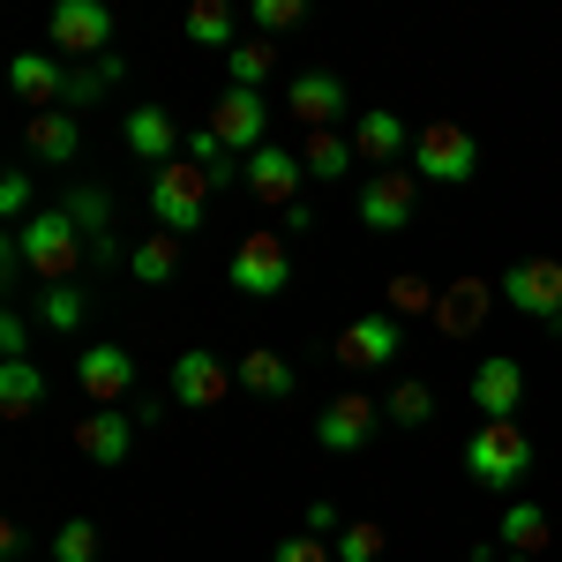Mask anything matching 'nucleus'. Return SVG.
<instances>
[{"label":"nucleus","mask_w":562,"mask_h":562,"mask_svg":"<svg viewBox=\"0 0 562 562\" xmlns=\"http://www.w3.org/2000/svg\"><path fill=\"white\" fill-rule=\"evenodd\" d=\"M76 450H83L90 465H121L135 450V420L121 405H90V420H76Z\"/></svg>","instance_id":"obj_18"},{"label":"nucleus","mask_w":562,"mask_h":562,"mask_svg":"<svg viewBox=\"0 0 562 562\" xmlns=\"http://www.w3.org/2000/svg\"><path fill=\"white\" fill-rule=\"evenodd\" d=\"M128 150L135 158H143V166H150V173H166V166H180V150H188V135L173 128V113H166V105H135L128 113Z\"/></svg>","instance_id":"obj_12"},{"label":"nucleus","mask_w":562,"mask_h":562,"mask_svg":"<svg viewBox=\"0 0 562 562\" xmlns=\"http://www.w3.org/2000/svg\"><path fill=\"white\" fill-rule=\"evenodd\" d=\"M368 435H375V405H368V397H338V405L315 420V442H323V450H360Z\"/></svg>","instance_id":"obj_22"},{"label":"nucleus","mask_w":562,"mask_h":562,"mask_svg":"<svg viewBox=\"0 0 562 562\" xmlns=\"http://www.w3.org/2000/svg\"><path fill=\"white\" fill-rule=\"evenodd\" d=\"M301 15H307L301 0H256V23H262V31H293Z\"/></svg>","instance_id":"obj_40"},{"label":"nucleus","mask_w":562,"mask_h":562,"mask_svg":"<svg viewBox=\"0 0 562 562\" xmlns=\"http://www.w3.org/2000/svg\"><path fill=\"white\" fill-rule=\"evenodd\" d=\"M352 158H360V150H352V135H338V128H315V135H307V150H301V166L315 180H346Z\"/></svg>","instance_id":"obj_26"},{"label":"nucleus","mask_w":562,"mask_h":562,"mask_svg":"<svg viewBox=\"0 0 562 562\" xmlns=\"http://www.w3.org/2000/svg\"><path fill=\"white\" fill-rule=\"evenodd\" d=\"M76 383H83L90 405H121V397L135 390L128 346H83V360H76Z\"/></svg>","instance_id":"obj_14"},{"label":"nucleus","mask_w":562,"mask_h":562,"mask_svg":"<svg viewBox=\"0 0 562 562\" xmlns=\"http://www.w3.org/2000/svg\"><path fill=\"white\" fill-rule=\"evenodd\" d=\"M413 173L420 180H442V188H465L480 173V143L458 121H428V128L413 135Z\"/></svg>","instance_id":"obj_4"},{"label":"nucleus","mask_w":562,"mask_h":562,"mask_svg":"<svg viewBox=\"0 0 562 562\" xmlns=\"http://www.w3.org/2000/svg\"><path fill=\"white\" fill-rule=\"evenodd\" d=\"M225 68H233V90H262L270 68H278V53H270V38H240L225 53Z\"/></svg>","instance_id":"obj_31"},{"label":"nucleus","mask_w":562,"mask_h":562,"mask_svg":"<svg viewBox=\"0 0 562 562\" xmlns=\"http://www.w3.org/2000/svg\"><path fill=\"white\" fill-rule=\"evenodd\" d=\"M0 352H8V360H31V315H23V307L0 315Z\"/></svg>","instance_id":"obj_39"},{"label":"nucleus","mask_w":562,"mask_h":562,"mask_svg":"<svg viewBox=\"0 0 562 562\" xmlns=\"http://www.w3.org/2000/svg\"><path fill=\"white\" fill-rule=\"evenodd\" d=\"M240 383L256 397H293V368H285V352L256 346V352H240Z\"/></svg>","instance_id":"obj_28"},{"label":"nucleus","mask_w":562,"mask_h":562,"mask_svg":"<svg viewBox=\"0 0 562 562\" xmlns=\"http://www.w3.org/2000/svg\"><path fill=\"white\" fill-rule=\"evenodd\" d=\"M121 76H128V60H113V53H105V60H90V68H76V76H68V98H60V105L76 113V105H90V98H105Z\"/></svg>","instance_id":"obj_32"},{"label":"nucleus","mask_w":562,"mask_h":562,"mask_svg":"<svg viewBox=\"0 0 562 562\" xmlns=\"http://www.w3.org/2000/svg\"><path fill=\"white\" fill-rule=\"evenodd\" d=\"M211 188L217 180L203 166H166V173H150V211H158V233H203V217H211Z\"/></svg>","instance_id":"obj_3"},{"label":"nucleus","mask_w":562,"mask_h":562,"mask_svg":"<svg viewBox=\"0 0 562 562\" xmlns=\"http://www.w3.org/2000/svg\"><path fill=\"white\" fill-rule=\"evenodd\" d=\"M0 256H8V278L38 270L45 285H68V278H76V262H83L90 248H83V225L60 211V203H45L31 225H15V233H8V248H0Z\"/></svg>","instance_id":"obj_1"},{"label":"nucleus","mask_w":562,"mask_h":562,"mask_svg":"<svg viewBox=\"0 0 562 562\" xmlns=\"http://www.w3.org/2000/svg\"><path fill=\"white\" fill-rule=\"evenodd\" d=\"M38 405H45L38 360H0V420H31Z\"/></svg>","instance_id":"obj_23"},{"label":"nucleus","mask_w":562,"mask_h":562,"mask_svg":"<svg viewBox=\"0 0 562 562\" xmlns=\"http://www.w3.org/2000/svg\"><path fill=\"white\" fill-rule=\"evenodd\" d=\"M465 473H473L480 487H518V480L532 473V435H525L518 420H480L473 442H465Z\"/></svg>","instance_id":"obj_2"},{"label":"nucleus","mask_w":562,"mask_h":562,"mask_svg":"<svg viewBox=\"0 0 562 562\" xmlns=\"http://www.w3.org/2000/svg\"><path fill=\"white\" fill-rule=\"evenodd\" d=\"M285 113H293L307 135L330 128V121H346V83H338V76H293V83H285Z\"/></svg>","instance_id":"obj_19"},{"label":"nucleus","mask_w":562,"mask_h":562,"mask_svg":"<svg viewBox=\"0 0 562 562\" xmlns=\"http://www.w3.org/2000/svg\"><path fill=\"white\" fill-rule=\"evenodd\" d=\"M285 285H293V256H285V240H278V233H248V240L233 248V293L270 301V293H285Z\"/></svg>","instance_id":"obj_6"},{"label":"nucleus","mask_w":562,"mask_h":562,"mask_svg":"<svg viewBox=\"0 0 562 562\" xmlns=\"http://www.w3.org/2000/svg\"><path fill=\"white\" fill-rule=\"evenodd\" d=\"M428 413H435V390L428 383H397V390H390V420H397V428H420Z\"/></svg>","instance_id":"obj_37"},{"label":"nucleus","mask_w":562,"mask_h":562,"mask_svg":"<svg viewBox=\"0 0 562 562\" xmlns=\"http://www.w3.org/2000/svg\"><path fill=\"white\" fill-rule=\"evenodd\" d=\"M0 217H8V233L38 217V180L31 173H0Z\"/></svg>","instance_id":"obj_35"},{"label":"nucleus","mask_w":562,"mask_h":562,"mask_svg":"<svg viewBox=\"0 0 562 562\" xmlns=\"http://www.w3.org/2000/svg\"><path fill=\"white\" fill-rule=\"evenodd\" d=\"M473 405H480V420H518V405H525V360H510V352L480 360V368H473Z\"/></svg>","instance_id":"obj_13"},{"label":"nucleus","mask_w":562,"mask_h":562,"mask_svg":"<svg viewBox=\"0 0 562 562\" xmlns=\"http://www.w3.org/2000/svg\"><path fill=\"white\" fill-rule=\"evenodd\" d=\"M8 83H15V98H23L31 113H53V105L68 98L60 60H45V53H15V60H8Z\"/></svg>","instance_id":"obj_21"},{"label":"nucleus","mask_w":562,"mask_h":562,"mask_svg":"<svg viewBox=\"0 0 562 562\" xmlns=\"http://www.w3.org/2000/svg\"><path fill=\"white\" fill-rule=\"evenodd\" d=\"M503 301L518 307V315H532V323H548L562 338V262L555 256H518L503 270Z\"/></svg>","instance_id":"obj_5"},{"label":"nucleus","mask_w":562,"mask_h":562,"mask_svg":"<svg viewBox=\"0 0 562 562\" xmlns=\"http://www.w3.org/2000/svg\"><path fill=\"white\" fill-rule=\"evenodd\" d=\"M510 562H532V555H510Z\"/></svg>","instance_id":"obj_42"},{"label":"nucleus","mask_w":562,"mask_h":562,"mask_svg":"<svg viewBox=\"0 0 562 562\" xmlns=\"http://www.w3.org/2000/svg\"><path fill=\"white\" fill-rule=\"evenodd\" d=\"M45 31H53V45H60V53L105 60V53H113V8H105V0H60Z\"/></svg>","instance_id":"obj_7"},{"label":"nucleus","mask_w":562,"mask_h":562,"mask_svg":"<svg viewBox=\"0 0 562 562\" xmlns=\"http://www.w3.org/2000/svg\"><path fill=\"white\" fill-rule=\"evenodd\" d=\"M330 548H338V562H383V548H390V532L375 518H352L346 532H338V540H330Z\"/></svg>","instance_id":"obj_34"},{"label":"nucleus","mask_w":562,"mask_h":562,"mask_svg":"<svg viewBox=\"0 0 562 562\" xmlns=\"http://www.w3.org/2000/svg\"><path fill=\"white\" fill-rule=\"evenodd\" d=\"M38 323L53 330V338H76V330L90 323V293L76 285V278H68V285H45L38 293Z\"/></svg>","instance_id":"obj_25"},{"label":"nucleus","mask_w":562,"mask_h":562,"mask_svg":"<svg viewBox=\"0 0 562 562\" xmlns=\"http://www.w3.org/2000/svg\"><path fill=\"white\" fill-rule=\"evenodd\" d=\"M23 143H31V158H45V166H76V158H83V121H76L68 105H53V113H31Z\"/></svg>","instance_id":"obj_20"},{"label":"nucleus","mask_w":562,"mask_h":562,"mask_svg":"<svg viewBox=\"0 0 562 562\" xmlns=\"http://www.w3.org/2000/svg\"><path fill=\"white\" fill-rule=\"evenodd\" d=\"M383 301H390V315H435V301H442V293H435L420 270H397V278L383 285Z\"/></svg>","instance_id":"obj_33"},{"label":"nucleus","mask_w":562,"mask_h":562,"mask_svg":"<svg viewBox=\"0 0 562 562\" xmlns=\"http://www.w3.org/2000/svg\"><path fill=\"white\" fill-rule=\"evenodd\" d=\"M128 270L143 278V285H166L180 270V233H150V240H135L128 248Z\"/></svg>","instance_id":"obj_27"},{"label":"nucleus","mask_w":562,"mask_h":562,"mask_svg":"<svg viewBox=\"0 0 562 562\" xmlns=\"http://www.w3.org/2000/svg\"><path fill=\"white\" fill-rule=\"evenodd\" d=\"M548 532H555V525H548L540 503H510V510H503V540H510V555H540Z\"/></svg>","instance_id":"obj_30"},{"label":"nucleus","mask_w":562,"mask_h":562,"mask_svg":"<svg viewBox=\"0 0 562 562\" xmlns=\"http://www.w3.org/2000/svg\"><path fill=\"white\" fill-rule=\"evenodd\" d=\"M53 562H98V525L68 518L60 532H53Z\"/></svg>","instance_id":"obj_36"},{"label":"nucleus","mask_w":562,"mask_h":562,"mask_svg":"<svg viewBox=\"0 0 562 562\" xmlns=\"http://www.w3.org/2000/svg\"><path fill=\"white\" fill-rule=\"evenodd\" d=\"M307 532H338V510L330 503H307Z\"/></svg>","instance_id":"obj_41"},{"label":"nucleus","mask_w":562,"mask_h":562,"mask_svg":"<svg viewBox=\"0 0 562 562\" xmlns=\"http://www.w3.org/2000/svg\"><path fill=\"white\" fill-rule=\"evenodd\" d=\"M60 211L76 217V225H83V248L98 262H128V248H121V233H113V188H68V195H60Z\"/></svg>","instance_id":"obj_8"},{"label":"nucleus","mask_w":562,"mask_h":562,"mask_svg":"<svg viewBox=\"0 0 562 562\" xmlns=\"http://www.w3.org/2000/svg\"><path fill=\"white\" fill-rule=\"evenodd\" d=\"M503 301V285H487V278H458V285H442V301H435V330L442 338H465L487 323V307Z\"/></svg>","instance_id":"obj_17"},{"label":"nucleus","mask_w":562,"mask_h":562,"mask_svg":"<svg viewBox=\"0 0 562 562\" xmlns=\"http://www.w3.org/2000/svg\"><path fill=\"white\" fill-rule=\"evenodd\" d=\"M270 562H338V548H330V540H315V532H301V540H278Z\"/></svg>","instance_id":"obj_38"},{"label":"nucleus","mask_w":562,"mask_h":562,"mask_svg":"<svg viewBox=\"0 0 562 562\" xmlns=\"http://www.w3.org/2000/svg\"><path fill=\"white\" fill-rule=\"evenodd\" d=\"M233 375H240V368H225V360H217V352H180L173 360V405H188V413H203V405H225V390H233Z\"/></svg>","instance_id":"obj_9"},{"label":"nucleus","mask_w":562,"mask_h":562,"mask_svg":"<svg viewBox=\"0 0 562 562\" xmlns=\"http://www.w3.org/2000/svg\"><path fill=\"white\" fill-rule=\"evenodd\" d=\"M211 128L225 150H248L256 158L262 150V128H270V105H262V90H233L225 83V98H217V113H211Z\"/></svg>","instance_id":"obj_11"},{"label":"nucleus","mask_w":562,"mask_h":562,"mask_svg":"<svg viewBox=\"0 0 562 562\" xmlns=\"http://www.w3.org/2000/svg\"><path fill=\"white\" fill-rule=\"evenodd\" d=\"M352 150H360V158H375V166H397V158H405V121H397V113H383V105H375V113H360V128H352Z\"/></svg>","instance_id":"obj_24"},{"label":"nucleus","mask_w":562,"mask_h":562,"mask_svg":"<svg viewBox=\"0 0 562 562\" xmlns=\"http://www.w3.org/2000/svg\"><path fill=\"white\" fill-rule=\"evenodd\" d=\"M188 38H195V45H225V53H233V45H240V15H233L225 0H195V8H188Z\"/></svg>","instance_id":"obj_29"},{"label":"nucleus","mask_w":562,"mask_h":562,"mask_svg":"<svg viewBox=\"0 0 562 562\" xmlns=\"http://www.w3.org/2000/svg\"><path fill=\"white\" fill-rule=\"evenodd\" d=\"M413 203H420V173L405 180V166L360 180V225H375V233H397V225L413 217Z\"/></svg>","instance_id":"obj_10"},{"label":"nucleus","mask_w":562,"mask_h":562,"mask_svg":"<svg viewBox=\"0 0 562 562\" xmlns=\"http://www.w3.org/2000/svg\"><path fill=\"white\" fill-rule=\"evenodd\" d=\"M397 315H352L346 330H338V360L346 368H390L397 360Z\"/></svg>","instance_id":"obj_15"},{"label":"nucleus","mask_w":562,"mask_h":562,"mask_svg":"<svg viewBox=\"0 0 562 562\" xmlns=\"http://www.w3.org/2000/svg\"><path fill=\"white\" fill-rule=\"evenodd\" d=\"M301 173H307V166L285 150V143H262L256 158H248V195L285 211V203H301Z\"/></svg>","instance_id":"obj_16"}]
</instances>
